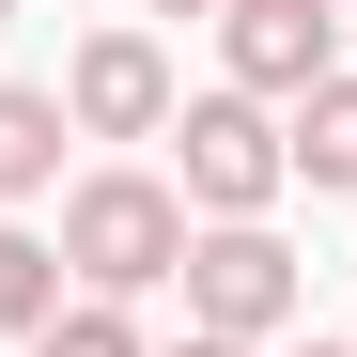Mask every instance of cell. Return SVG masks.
I'll use <instances>...</instances> for the list:
<instances>
[{
	"label": "cell",
	"instance_id": "obj_1",
	"mask_svg": "<svg viewBox=\"0 0 357 357\" xmlns=\"http://www.w3.org/2000/svg\"><path fill=\"white\" fill-rule=\"evenodd\" d=\"M63 264L78 295H155V280H187V202H171V171H78L63 187Z\"/></svg>",
	"mask_w": 357,
	"mask_h": 357
},
{
	"label": "cell",
	"instance_id": "obj_2",
	"mask_svg": "<svg viewBox=\"0 0 357 357\" xmlns=\"http://www.w3.org/2000/svg\"><path fill=\"white\" fill-rule=\"evenodd\" d=\"M171 155H187V171H171V202H187V233H233V218H264V202L295 187V171H280V109H249L233 78L171 109Z\"/></svg>",
	"mask_w": 357,
	"mask_h": 357
},
{
	"label": "cell",
	"instance_id": "obj_3",
	"mask_svg": "<svg viewBox=\"0 0 357 357\" xmlns=\"http://www.w3.org/2000/svg\"><path fill=\"white\" fill-rule=\"evenodd\" d=\"M295 295H311V280H295V249H280V233L264 218H233V233H187V326L202 342H280L295 326Z\"/></svg>",
	"mask_w": 357,
	"mask_h": 357
},
{
	"label": "cell",
	"instance_id": "obj_4",
	"mask_svg": "<svg viewBox=\"0 0 357 357\" xmlns=\"http://www.w3.org/2000/svg\"><path fill=\"white\" fill-rule=\"evenodd\" d=\"M218 63L249 109H295L311 78H342V16L326 0H218Z\"/></svg>",
	"mask_w": 357,
	"mask_h": 357
},
{
	"label": "cell",
	"instance_id": "obj_5",
	"mask_svg": "<svg viewBox=\"0 0 357 357\" xmlns=\"http://www.w3.org/2000/svg\"><path fill=\"white\" fill-rule=\"evenodd\" d=\"M171 47L155 31H78V63H63V125L78 140H171Z\"/></svg>",
	"mask_w": 357,
	"mask_h": 357
},
{
	"label": "cell",
	"instance_id": "obj_6",
	"mask_svg": "<svg viewBox=\"0 0 357 357\" xmlns=\"http://www.w3.org/2000/svg\"><path fill=\"white\" fill-rule=\"evenodd\" d=\"M280 171H295L311 202H342V187H357V78H311V93L280 109Z\"/></svg>",
	"mask_w": 357,
	"mask_h": 357
},
{
	"label": "cell",
	"instance_id": "obj_7",
	"mask_svg": "<svg viewBox=\"0 0 357 357\" xmlns=\"http://www.w3.org/2000/svg\"><path fill=\"white\" fill-rule=\"evenodd\" d=\"M63 93H31V78H0V202H31V187H63Z\"/></svg>",
	"mask_w": 357,
	"mask_h": 357
},
{
	"label": "cell",
	"instance_id": "obj_8",
	"mask_svg": "<svg viewBox=\"0 0 357 357\" xmlns=\"http://www.w3.org/2000/svg\"><path fill=\"white\" fill-rule=\"evenodd\" d=\"M47 311H63V249H47V233H16V218H0V342H31Z\"/></svg>",
	"mask_w": 357,
	"mask_h": 357
},
{
	"label": "cell",
	"instance_id": "obj_9",
	"mask_svg": "<svg viewBox=\"0 0 357 357\" xmlns=\"http://www.w3.org/2000/svg\"><path fill=\"white\" fill-rule=\"evenodd\" d=\"M31 357H155V342H140V311H109V295H63V311L31 326Z\"/></svg>",
	"mask_w": 357,
	"mask_h": 357
},
{
	"label": "cell",
	"instance_id": "obj_10",
	"mask_svg": "<svg viewBox=\"0 0 357 357\" xmlns=\"http://www.w3.org/2000/svg\"><path fill=\"white\" fill-rule=\"evenodd\" d=\"M171 357H249V342H202V326H187V342H171Z\"/></svg>",
	"mask_w": 357,
	"mask_h": 357
},
{
	"label": "cell",
	"instance_id": "obj_11",
	"mask_svg": "<svg viewBox=\"0 0 357 357\" xmlns=\"http://www.w3.org/2000/svg\"><path fill=\"white\" fill-rule=\"evenodd\" d=\"M140 16H218V0H140Z\"/></svg>",
	"mask_w": 357,
	"mask_h": 357
},
{
	"label": "cell",
	"instance_id": "obj_12",
	"mask_svg": "<svg viewBox=\"0 0 357 357\" xmlns=\"http://www.w3.org/2000/svg\"><path fill=\"white\" fill-rule=\"evenodd\" d=\"M295 357H357V342H295Z\"/></svg>",
	"mask_w": 357,
	"mask_h": 357
},
{
	"label": "cell",
	"instance_id": "obj_13",
	"mask_svg": "<svg viewBox=\"0 0 357 357\" xmlns=\"http://www.w3.org/2000/svg\"><path fill=\"white\" fill-rule=\"evenodd\" d=\"M0 31H16V0H0Z\"/></svg>",
	"mask_w": 357,
	"mask_h": 357
},
{
	"label": "cell",
	"instance_id": "obj_14",
	"mask_svg": "<svg viewBox=\"0 0 357 357\" xmlns=\"http://www.w3.org/2000/svg\"><path fill=\"white\" fill-rule=\"evenodd\" d=\"M326 16H357V0H326Z\"/></svg>",
	"mask_w": 357,
	"mask_h": 357
}]
</instances>
